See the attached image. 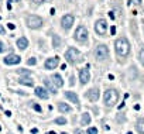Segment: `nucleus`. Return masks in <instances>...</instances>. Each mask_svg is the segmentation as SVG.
<instances>
[{"instance_id": "2f4dec72", "label": "nucleus", "mask_w": 144, "mask_h": 134, "mask_svg": "<svg viewBox=\"0 0 144 134\" xmlns=\"http://www.w3.org/2000/svg\"><path fill=\"white\" fill-rule=\"evenodd\" d=\"M75 134H83V131H82V130H81V129H76V130H75Z\"/></svg>"}, {"instance_id": "c85d7f7f", "label": "nucleus", "mask_w": 144, "mask_h": 134, "mask_svg": "<svg viewBox=\"0 0 144 134\" xmlns=\"http://www.w3.org/2000/svg\"><path fill=\"white\" fill-rule=\"evenodd\" d=\"M4 49H6V45L0 41V54H1V52H4Z\"/></svg>"}, {"instance_id": "6ab92c4d", "label": "nucleus", "mask_w": 144, "mask_h": 134, "mask_svg": "<svg viewBox=\"0 0 144 134\" xmlns=\"http://www.w3.org/2000/svg\"><path fill=\"white\" fill-rule=\"evenodd\" d=\"M18 82L21 83V85H26V86H33V85H34V81H33L30 76H24V78L21 76Z\"/></svg>"}, {"instance_id": "a878e982", "label": "nucleus", "mask_w": 144, "mask_h": 134, "mask_svg": "<svg viewBox=\"0 0 144 134\" xmlns=\"http://www.w3.org/2000/svg\"><path fill=\"white\" fill-rule=\"evenodd\" d=\"M17 74H20V75H30V71H27V69H18Z\"/></svg>"}, {"instance_id": "ea45409f", "label": "nucleus", "mask_w": 144, "mask_h": 134, "mask_svg": "<svg viewBox=\"0 0 144 134\" xmlns=\"http://www.w3.org/2000/svg\"><path fill=\"white\" fill-rule=\"evenodd\" d=\"M0 130H1V127H0Z\"/></svg>"}, {"instance_id": "aec40b11", "label": "nucleus", "mask_w": 144, "mask_h": 134, "mask_svg": "<svg viewBox=\"0 0 144 134\" xmlns=\"http://www.w3.org/2000/svg\"><path fill=\"white\" fill-rule=\"evenodd\" d=\"M91 120H92V117L89 113H82V120H81L82 126H89L91 124Z\"/></svg>"}, {"instance_id": "393cba45", "label": "nucleus", "mask_w": 144, "mask_h": 134, "mask_svg": "<svg viewBox=\"0 0 144 134\" xmlns=\"http://www.w3.org/2000/svg\"><path fill=\"white\" fill-rule=\"evenodd\" d=\"M139 58H140V62H141V65L144 66V48L140 51V55H139Z\"/></svg>"}, {"instance_id": "0eeeda50", "label": "nucleus", "mask_w": 144, "mask_h": 134, "mask_svg": "<svg viewBox=\"0 0 144 134\" xmlns=\"http://www.w3.org/2000/svg\"><path fill=\"white\" fill-rule=\"evenodd\" d=\"M95 31L99 35H105L106 31H107V21L105 18H99L95 24Z\"/></svg>"}, {"instance_id": "f03ea898", "label": "nucleus", "mask_w": 144, "mask_h": 134, "mask_svg": "<svg viewBox=\"0 0 144 134\" xmlns=\"http://www.w3.org/2000/svg\"><path fill=\"white\" fill-rule=\"evenodd\" d=\"M103 100H105V104L107 107H112L117 103L119 100V93L114 89H107L105 92V96H103Z\"/></svg>"}, {"instance_id": "ddd939ff", "label": "nucleus", "mask_w": 144, "mask_h": 134, "mask_svg": "<svg viewBox=\"0 0 144 134\" xmlns=\"http://www.w3.org/2000/svg\"><path fill=\"white\" fill-rule=\"evenodd\" d=\"M35 96L37 97H40V99H44V100H47L48 99V90L47 89H44V88H41V86H37L35 88Z\"/></svg>"}, {"instance_id": "39448f33", "label": "nucleus", "mask_w": 144, "mask_h": 134, "mask_svg": "<svg viewBox=\"0 0 144 134\" xmlns=\"http://www.w3.org/2000/svg\"><path fill=\"white\" fill-rule=\"evenodd\" d=\"M95 56L97 61H105L109 58V48L106 47L105 44H100L97 45L95 49Z\"/></svg>"}, {"instance_id": "5701e85b", "label": "nucleus", "mask_w": 144, "mask_h": 134, "mask_svg": "<svg viewBox=\"0 0 144 134\" xmlns=\"http://www.w3.org/2000/svg\"><path fill=\"white\" fill-rule=\"evenodd\" d=\"M55 124H59V126L66 124V119L65 117H57V119H55Z\"/></svg>"}, {"instance_id": "6e6552de", "label": "nucleus", "mask_w": 144, "mask_h": 134, "mask_svg": "<svg viewBox=\"0 0 144 134\" xmlns=\"http://www.w3.org/2000/svg\"><path fill=\"white\" fill-rule=\"evenodd\" d=\"M74 20H75V18H74L72 14H65V16L61 18V27L65 31H68L71 27H72V24H74Z\"/></svg>"}, {"instance_id": "58836bf2", "label": "nucleus", "mask_w": 144, "mask_h": 134, "mask_svg": "<svg viewBox=\"0 0 144 134\" xmlns=\"http://www.w3.org/2000/svg\"><path fill=\"white\" fill-rule=\"evenodd\" d=\"M61 134H66V133H61Z\"/></svg>"}, {"instance_id": "b1692460", "label": "nucleus", "mask_w": 144, "mask_h": 134, "mask_svg": "<svg viewBox=\"0 0 144 134\" xmlns=\"http://www.w3.org/2000/svg\"><path fill=\"white\" fill-rule=\"evenodd\" d=\"M86 134H97V129H96V127H89Z\"/></svg>"}, {"instance_id": "a211bd4d", "label": "nucleus", "mask_w": 144, "mask_h": 134, "mask_svg": "<svg viewBox=\"0 0 144 134\" xmlns=\"http://www.w3.org/2000/svg\"><path fill=\"white\" fill-rule=\"evenodd\" d=\"M58 109H59V112H61V113H69L71 110H72L69 104L64 103V102H59V103H58Z\"/></svg>"}, {"instance_id": "bb28decb", "label": "nucleus", "mask_w": 144, "mask_h": 134, "mask_svg": "<svg viewBox=\"0 0 144 134\" xmlns=\"http://www.w3.org/2000/svg\"><path fill=\"white\" fill-rule=\"evenodd\" d=\"M27 64H28V65H35V64H37V59L33 56V58H30V59L27 61Z\"/></svg>"}, {"instance_id": "dca6fc26", "label": "nucleus", "mask_w": 144, "mask_h": 134, "mask_svg": "<svg viewBox=\"0 0 144 134\" xmlns=\"http://www.w3.org/2000/svg\"><path fill=\"white\" fill-rule=\"evenodd\" d=\"M51 79H52V83H54L57 88H62V86H64V81H62V76H61V75L54 74Z\"/></svg>"}, {"instance_id": "f257e3e1", "label": "nucleus", "mask_w": 144, "mask_h": 134, "mask_svg": "<svg viewBox=\"0 0 144 134\" xmlns=\"http://www.w3.org/2000/svg\"><path fill=\"white\" fill-rule=\"evenodd\" d=\"M114 48H116V54L119 56H122V58H124V56H127L130 54V44H129L127 38H124V37L116 40Z\"/></svg>"}, {"instance_id": "f704fd0d", "label": "nucleus", "mask_w": 144, "mask_h": 134, "mask_svg": "<svg viewBox=\"0 0 144 134\" xmlns=\"http://www.w3.org/2000/svg\"><path fill=\"white\" fill-rule=\"evenodd\" d=\"M7 9H9V10L11 9V3H10V0H9V3H7Z\"/></svg>"}, {"instance_id": "412c9836", "label": "nucleus", "mask_w": 144, "mask_h": 134, "mask_svg": "<svg viewBox=\"0 0 144 134\" xmlns=\"http://www.w3.org/2000/svg\"><path fill=\"white\" fill-rule=\"evenodd\" d=\"M136 130H137L140 134H144V119H139V120H137V123H136Z\"/></svg>"}, {"instance_id": "2eb2a0df", "label": "nucleus", "mask_w": 144, "mask_h": 134, "mask_svg": "<svg viewBox=\"0 0 144 134\" xmlns=\"http://www.w3.org/2000/svg\"><path fill=\"white\" fill-rule=\"evenodd\" d=\"M44 85L47 86V90L54 93V95H57V86L52 83V81H49V79H44Z\"/></svg>"}, {"instance_id": "cd10ccee", "label": "nucleus", "mask_w": 144, "mask_h": 134, "mask_svg": "<svg viewBox=\"0 0 144 134\" xmlns=\"http://www.w3.org/2000/svg\"><path fill=\"white\" fill-rule=\"evenodd\" d=\"M33 109H34V110H35V112H41V106H40V104H37V103H34V104H33Z\"/></svg>"}, {"instance_id": "4c0bfd02", "label": "nucleus", "mask_w": 144, "mask_h": 134, "mask_svg": "<svg viewBox=\"0 0 144 134\" xmlns=\"http://www.w3.org/2000/svg\"><path fill=\"white\" fill-rule=\"evenodd\" d=\"M14 1H21V0H14Z\"/></svg>"}, {"instance_id": "9d476101", "label": "nucleus", "mask_w": 144, "mask_h": 134, "mask_svg": "<svg viewBox=\"0 0 144 134\" xmlns=\"http://www.w3.org/2000/svg\"><path fill=\"white\" fill-rule=\"evenodd\" d=\"M58 65H59V58L58 56H52V58H48L47 61H45V64H44V66H45V69H55Z\"/></svg>"}, {"instance_id": "c9c22d12", "label": "nucleus", "mask_w": 144, "mask_h": 134, "mask_svg": "<svg viewBox=\"0 0 144 134\" xmlns=\"http://www.w3.org/2000/svg\"><path fill=\"white\" fill-rule=\"evenodd\" d=\"M49 134H57V133H55V131H49Z\"/></svg>"}, {"instance_id": "4be33fe9", "label": "nucleus", "mask_w": 144, "mask_h": 134, "mask_svg": "<svg viewBox=\"0 0 144 134\" xmlns=\"http://www.w3.org/2000/svg\"><path fill=\"white\" fill-rule=\"evenodd\" d=\"M52 45H54L55 48H59V47H61V38H59V35L55 34V35L52 37Z\"/></svg>"}, {"instance_id": "473e14b6", "label": "nucleus", "mask_w": 144, "mask_h": 134, "mask_svg": "<svg viewBox=\"0 0 144 134\" xmlns=\"http://www.w3.org/2000/svg\"><path fill=\"white\" fill-rule=\"evenodd\" d=\"M133 3H136V4H141V0H131Z\"/></svg>"}, {"instance_id": "20e7f679", "label": "nucleus", "mask_w": 144, "mask_h": 134, "mask_svg": "<svg viewBox=\"0 0 144 134\" xmlns=\"http://www.w3.org/2000/svg\"><path fill=\"white\" fill-rule=\"evenodd\" d=\"M27 26L30 27V28H33V30H37V28H41L43 27V18L40 17V16H35V14H31V16H28L27 17Z\"/></svg>"}, {"instance_id": "f3484780", "label": "nucleus", "mask_w": 144, "mask_h": 134, "mask_svg": "<svg viewBox=\"0 0 144 134\" xmlns=\"http://www.w3.org/2000/svg\"><path fill=\"white\" fill-rule=\"evenodd\" d=\"M28 47V40L26 38V37H21V38L17 40V48L18 49H26V48Z\"/></svg>"}, {"instance_id": "c756f323", "label": "nucleus", "mask_w": 144, "mask_h": 134, "mask_svg": "<svg viewBox=\"0 0 144 134\" xmlns=\"http://www.w3.org/2000/svg\"><path fill=\"white\" fill-rule=\"evenodd\" d=\"M33 1H34L35 4H41V3H44V1H45V0H33Z\"/></svg>"}, {"instance_id": "9b49d317", "label": "nucleus", "mask_w": 144, "mask_h": 134, "mask_svg": "<svg viewBox=\"0 0 144 134\" xmlns=\"http://www.w3.org/2000/svg\"><path fill=\"white\" fill-rule=\"evenodd\" d=\"M21 62V56L16 55V54H10L4 58V64L6 65H17Z\"/></svg>"}, {"instance_id": "e433bc0d", "label": "nucleus", "mask_w": 144, "mask_h": 134, "mask_svg": "<svg viewBox=\"0 0 144 134\" xmlns=\"http://www.w3.org/2000/svg\"><path fill=\"white\" fill-rule=\"evenodd\" d=\"M127 134H133V133H131V131H129V133H127Z\"/></svg>"}, {"instance_id": "1a4fd4ad", "label": "nucleus", "mask_w": 144, "mask_h": 134, "mask_svg": "<svg viewBox=\"0 0 144 134\" xmlns=\"http://www.w3.org/2000/svg\"><path fill=\"white\" fill-rule=\"evenodd\" d=\"M89 79H91V72H89V65H88L86 68H82L79 71V81L82 85H85L89 82Z\"/></svg>"}, {"instance_id": "423d86ee", "label": "nucleus", "mask_w": 144, "mask_h": 134, "mask_svg": "<svg viewBox=\"0 0 144 134\" xmlns=\"http://www.w3.org/2000/svg\"><path fill=\"white\" fill-rule=\"evenodd\" d=\"M88 37H89V33H88L86 27H83V26H79L74 34V38L76 40L78 43H86Z\"/></svg>"}, {"instance_id": "f8f14e48", "label": "nucleus", "mask_w": 144, "mask_h": 134, "mask_svg": "<svg viewBox=\"0 0 144 134\" xmlns=\"http://www.w3.org/2000/svg\"><path fill=\"white\" fill-rule=\"evenodd\" d=\"M85 96H86V99H89L91 102H96V100L99 99V96H100V92H99V89L93 88L91 90H88L86 93H85Z\"/></svg>"}, {"instance_id": "4468645a", "label": "nucleus", "mask_w": 144, "mask_h": 134, "mask_svg": "<svg viewBox=\"0 0 144 134\" xmlns=\"http://www.w3.org/2000/svg\"><path fill=\"white\" fill-rule=\"evenodd\" d=\"M65 97L69 100L71 103H75L79 106V99H78V95L74 93V92H65Z\"/></svg>"}, {"instance_id": "7c9ffc66", "label": "nucleus", "mask_w": 144, "mask_h": 134, "mask_svg": "<svg viewBox=\"0 0 144 134\" xmlns=\"http://www.w3.org/2000/svg\"><path fill=\"white\" fill-rule=\"evenodd\" d=\"M7 27H9L10 30H14V24H11V23H9V24H7Z\"/></svg>"}, {"instance_id": "72a5a7b5", "label": "nucleus", "mask_w": 144, "mask_h": 134, "mask_svg": "<svg viewBox=\"0 0 144 134\" xmlns=\"http://www.w3.org/2000/svg\"><path fill=\"white\" fill-rule=\"evenodd\" d=\"M0 34H4V28H3L1 26H0Z\"/></svg>"}, {"instance_id": "7ed1b4c3", "label": "nucleus", "mask_w": 144, "mask_h": 134, "mask_svg": "<svg viewBox=\"0 0 144 134\" xmlns=\"http://www.w3.org/2000/svg\"><path fill=\"white\" fill-rule=\"evenodd\" d=\"M65 59L69 62V64H76V62H81L82 58H81V52L74 47H69L65 52Z\"/></svg>"}]
</instances>
